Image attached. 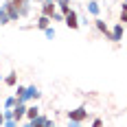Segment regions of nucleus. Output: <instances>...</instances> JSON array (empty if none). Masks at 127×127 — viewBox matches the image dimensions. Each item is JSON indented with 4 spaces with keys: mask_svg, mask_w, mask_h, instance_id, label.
I'll return each mask as SVG.
<instances>
[{
    "mask_svg": "<svg viewBox=\"0 0 127 127\" xmlns=\"http://www.w3.org/2000/svg\"><path fill=\"white\" fill-rule=\"evenodd\" d=\"M86 118H88V110H86V107H77V110H70V112H68V121L83 123Z\"/></svg>",
    "mask_w": 127,
    "mask_h": 127,
    "instance_id": "nucleus-1",
    "label": "nucleus"
},
{
    "mask_svg": "<svg viewBox=\"0 0 127 127\" xmlns=\"http://www.w3.org/2000/svg\"><path fill=\"white\" fill-rule=\"evenodd\" d=\"M64 24L68 26V29H72V31H77V29H79V18H77V13L72 11V9L64 15Z\"/></svg>",
    "mask_w": 127,
    "mask_h": 127,
    "instance_id": "nucleus-2",
    "label": "nucleus"
},
{
    "mask_svg": "<svg viewBox=\"0 0 127 127\" xmlns=\"http://www.w3.org/2000/svg\"><path fill=\"white\" fill-rule=\"evenodd\" d=\"M24 116H26V105H24V103H18V105L13 107V121H15V123H20Z\"/></svg>",
    "mask_w": 127,
    "mask_h": 127,
    "instance_id": "nucleus-3",
    "label": "nucleus"
},
{
    "mask_svg": "<svg viewBox=\"0 0 127 127\" xmlns=\"http://www.w3.org/2000/svg\"><path fill=\"white\" fill-rule=\"evenodd\" d=\"M42 15H46V18H53L55 15V2L53 0H46L42 4Z\"/></svg>",
    "mask_w": 127,
    "mask_h": 127,
    "instance_id": "nucleus-4",
    "label": "nucleus"
},
{
    "mask_svg": "<svg viewBox=\"0 0 127 127\" xmlns=\"http://www.w3.org/2000/svg\"><path fill=\"white\" fill-rule=\"evenodd\" d=\"M94 26H96V31H101L103 35H105V37H107L110 42H112V31L107 29V24H105L103 20H94Z\"/></svg>",
    "mask_w": 127,
    "mask_h": 127,
    "instance_id": "nucleus-5",
    "label": "nucleus"
},
{
    "mask_svg": "<svg viewBox=\"0 0 127 127\" xmlns=\"http://www.w3.org/2000/svg\"><path fill=\"white\" fill-rule=\"evenodd\" d=\"M37 116H39V107H37V105L26 107V116H24V118H29V123H31V121H35Z\"/></svg>",
    "mask_w": 127,
    "mask_h": 127,
    "instance_id": "nucleus-6",
    "label": "nucleus"
},
{
    "mask_svg": "<svg viewBox=\"0 0 127 127\" xmlns=\"http://www.w3.org/2000/svg\"><path fill=\"white\" fill-rule=\"evenodd\" d=\"M4 83H7L9 88H13V86H18V72H15V70H11L9 75L4 77Z\"/></svg>",
    "mask_w": 127,
    "mask_h": 127,
    "instance_id": "nucleus-7",
    "label": "nucleus"
},
{
    "mask_svg": "<svg viewBox=\"0 0 127 127\" xmlns=\"http://www.w3.org/2000/svg\"><path fill=\"white\" fill-rule=\"evenodd\" d=\"M121 37H123V24H116L112 29V42H121Z\"/></svg>",
    "mask_w": 127,
    "mask_h": 127,
    "instance_id": "nucleus-8",
    "label": "nucleus"
},
{
    "mask_svg": "<svg viewBox=\"0 0 127 127\" xmlns=\"http://www.w3.org/2000/svg\"><path fill=\"white\" fill-rule=\"evenodd\" d=\"M26 94H29V99H33V101H37L39 96H42V92H39L35 86H29V88H26Z\"/></svg>",
    "mask_w": 127,
    "mask_h": 127,
    "instance_id": "nucleus-9",
    "label": "nucleus"
},
{
    "mask_svg": "<svg viewBox=\"0 0 127 127\" xmlns=\"http://www.w3.org/2000/svg\"><path fill=\"white\" fill-rule=\"evenodd\" d=\"M48 26H51V18L39 15V18H37V29H42V31H44V29H48Z\"/></svg>",
    "mask_w": 127,
    "mask_h": 127,
    "instance_id": "nucleus-10",
    "label": "nucleus"
},
{
    "mask_svg": "<svg viewBox=\"0 0 127 127\" xmlns=\"http://www.w3.org/2000/svg\"><path fill=\"white\" fill-rule=\"evenodd\" d=\"M11 4L18 9V11H22L24 7H29V0H11Z\"/></svg>",
    "mask_w": 127,
    "mask_h": 127,
    "instance_id": "nucleus-11",
    "label": "nucleus"
},
{
    "mask_svg": "<svg viewBox=\"0 0 127 127\" xmlns=\"http://www.w3.org/2000/svg\"><path fill=\"white\" fill-rule=\"evenodd\" d=\"M15 105H18V99H15V96H9V99L4 101V107H7V110H13Z\"/></svg>",
    "mask_w": 127,
    "mask_h": 127,
    "instance_id": "nucleus-12",
    "label": "nucleus"
},
{
    "mask_svg": "<svg viewBox=\"0 0 127 127\" xmlns=\"http://www.w3.org/2000/svg\"><path fill=\"white\" fill-rule=\"evenodd\" d=\"M11 22V18H9V13L4 11V9H0V24H9Z\"/></svg>",
    "mask_w": 127,
    "mask_h": 127,
    "instance_id": "nucleus-13",
    "label": "nucleus"
},
{
    "mask_svg": "<svg viewBox=\"0 0 127 127\" xmlns=\"http://www.w3.org/2000/svg\"><path fill=\"white\" fill-rule=\"evenodd\" d=\"M88 11H90V13H94V15H99V11H101V9H99V4L92 0V2L88 4Z\"/></svg>",
    "mask_w": 127,
    "mask_h": 127,
    "instance_id": "nucleus-14",
    "label": "nucleus"
},
{
    "mask_svg": "<svg viewBox=\"0 0 127 127\" xmlns=\"http://www.w3.org/2000/svg\"><path fill=\"white\" fill-rule=\"evenodd\" d=\"M2 127H18V123H15L13 118H7V121H4V125H2Z\"/></svg>",
    "mask_w": 127,
    "mask_h": 127,
    "instance_id": "nucleus-15",
    "label": "nucleus"
},
{
    "mask_svg": "<svg viewBox=\"0 0 127 127\" xmlns=\"http://www.w3.org/2000/svg\"><path fill=\"white\" fill-rule=\"evenodd\" d=\"M44 33H46V37H55V29H51V26H48V29H44Z\"/></svg>",
    "mask_w": 127,
    "mask_h": 127,
    "instance_id": "nucleus-16",
    "label": "nucleus"
},
{
    "mask_svg": "<svg viewBox=\"0 0 127 127\" xmlns=\"http://www.w3.org/2000/svg\"><path fill=\"white\" fill-rule=\"evenodd\" d=\"M92 127H103V118H94L92 121Z\"/></svg>",
    "mask_w": 127,
    "mask_h": 127,
    "instance_id": "nucleus-17",
    "label": "nucleus"
},
{
    "mask_svg": "<svg viewBox=\"0 0 127 127\" xmlns=\"http://www.w3.org/2000/svg\"><path fill=\"white\" fill-rule=\"evenodd\" d=\"M121 24H127V13H121Z\"/></svg>",
    "mask_w": 127,
    "mask_h": 127,
    "instance_id": "nucleus-18",
    "label": "nucleus"
},
{
    "mask_svg": "<svg viewBox=\"0 0 127 127\" xmlns=\"http://www.w3.org/2000/svg\"><path fill=\"white\" fill-rule=\"evenodd\" d=\"M4 125V114H2V112H0V127Z\"/></svg>",
    "mask_w": 127,
    "mask_h": 127,
    "instance_id": "nucleus-19",
    "label": "nucleus"
},
{
    "mask_svg": "<svg viewBox=\"0 0 127 127\" xmlns=\"http://www.w3.org/2000/svg\"><path fill=\"white\" fill-rule=\"evenodd\" d=\"M68 127H79V123H75V121H70V123H68Z\"/></svg>",
    "mask_w": 127,
    "mask_h": 127,
    "instance_id": "nucleus-20",
    "label": "nucleus"
},
{
    "mask_svg": "<svg viewBox=\"0 0 127 127\" xmlns=\"http://www.w3.org/2000/svg\"><path fill=\"white\" fill-rule=\"evenodd\" d=\"M123 13H127V2H123Z\"/></svg>",
    "mask_w": 127,
    "mask_h": 127,
    "instance_id": "nucleus-21",
    "label": "nucleus"
},
{
    "mask_svg": "<svg viewBox=\"0 0 127 127\" xmlns=\"http://www.w3.org/2000/svg\"><path fill=\"white\" fill-rule=\"evenodd\" d=\"M24 127H33V125H31V123H29V125H24Z\"/></svg>",
    "mask_w": 127,
    "mask_h": 127,
    "instance_id": "nucleus-22",
    "label": "nucleus"
}]
</instances>
